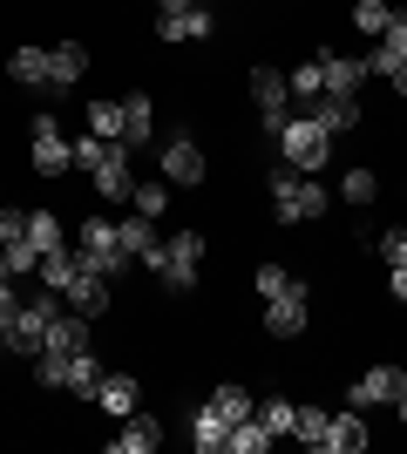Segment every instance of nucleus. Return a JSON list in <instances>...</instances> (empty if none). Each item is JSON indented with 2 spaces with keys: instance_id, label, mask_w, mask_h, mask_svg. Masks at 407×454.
<instances>
[{
  "instance_id": "nucleus-28",
  "label": "nucleus",
  "mask_w": 407,
  "mask_h": 454,
  "mask_svg": "<svg viewBox=\"0 0 407 454\" xmlns=\"http://www.w3.org/2000/svg\"><path fill=\"white\" fill-rule=\"evenodd\" d=\"M102 407H109V414H136V380L129 373H109V380H102Z\"/></svg>"
},
{
  "instance_id": "nucleus-40",
  "label": "nucleus",
  "mask_w": 407,
  "mask_h": 454,
  "mask_svg": "<svg viewBox=\"0 0 407 454\" xmlns=\"http://www.w3.org/2000/svg\"><path fill=\"white\" fill-rule=\"evenodd\" d=\"M191 7H204V0H156V14H191Z\"/></svg>"
},
{
  "instance_id": "nucleus-26",
  "label": "nucleus",
  "mask_w": 407,
  "mask_h": 454,
  "mask_svg": "<svg viewBox=\"0 0 407 454\" xmlns=\"http://www.w3.org/2000/svg\"><path fill=\"white\" fill-rule=\"evenodd\" d=\"M68 366H75V353H61V346H41L35 353V380L41 387H68Z\"/></svg>"
},
{
  "instance_id": "nucleus-38",
  "label": "nucleus",
  "mask_w": 407,
  "mask_h": 454,
  "mask_svg": "<svg viewBox=\"0 0 407 454\" xmlns=\"http://www.w3.org/2000/svg\"><path fill=\"white\" fill-rule=\"evenodd\" d=\"M394 48V55H407V7H394V20H387V35H380Z\"/></svg>"
},
{
  "instance_id": "nucleus-7",
  "label": "nucleus",
  "mask_w": 407,
  "mask_h": 454,
  "mask_svg": "<svg viewBox=\"0 0 407 454\" xmlns=\"http://www.w3.org/2000/svg\"><path fill=\"white\" fill-rule=\"evenodd\" d=\"M197 271H204V231H176L170 245H163V271L156 278L170 285V292H191Z\"/></svg>"
},
{
  "instance_id": "nucleus-15",
  "label": "nucleus",
  "mask_w": 407,
  "mask_h": 454,
  "mask_svg": "<svg viewBox=\"0 0 407 454\" xmlns=\"http://www.w3.org/2000/svg\"><path fill=\"white\" fill-rule=\"evenodd\" d=\"M156 441H163L156 414H122V427H116V441H109V448H116V454H150Z\"/></svg>"
},
{
  "instance_id": "nucleus-23",
  "label": "nucleus",
  "mask_w": 407,
  "mask_h": 454,
  "mask_svg": "<svg viewBox=\"0 0 407 454\" xmlns=\"http://www.w3.org/2000/svg\"><path fill=\"white\" fill-rule=\"evenodd\" d=\"M224 448H231V454H265L271 448V427H265V420H231V441H224Z\"/></svg>"
},
{
  "instance_id": "nucleus-42",
  "label": "nucleus",
  "mask_w": 407,
  "mask_h": 454,
  "mask_svg": "<svg viewBox=\"0 0 407 454\" xmlns=\"http://www.w3.org/2000/svg\"><path fill=\"white\" fill-rule=\"evenodd\" d=\"M387 82H394V95H401V102H407V61H401V68H394Z\"/></svg>"
},
{
  "instance_id": "nucleus-25",
  "label": "nucleus",
  "mask_w": 407,
  "mask_h": 454,
  "mask_svg": "<svg viewBox=\"0 0 407 454\" xmlns=\"http://www.w3.org/2000/svg\"><path fill=\"white\" fill-rule=\"evenodd\" d=\"M211 407H217V414H224V420H252V414H258V400L245 394L238 380H224V387H217V394H211Z\"/></svg>"
},
{
  "instance_id": "nucleus-22",
  "label": "nucleus",
  "mask_w": 407,
  "mask_h": 454,
  "mask_svg": "<svg viewBox=\"0 0 407 454\" xmlns=\"http://www.w3.org/2000/svg\"><path fill=\"white\" fill-rule=\"evenodd\" d=\"M102 380H109V373L96 366V346H82V353H75V366H68V387H75L82 400H96V394H102Z\"/></svg>"
},
{
  "instance_id": "nucleus-34",
  "label": "nucleus",
  "mask_w": 407,
  "mask_h": 454,
  "mask_svg": "<svg viewBox=\"0 0 407 454\" xmlns=\"http://www.w3.org/2000/svg\"><path fill=\"white\" fill-rule=\"evenodd\" d=\"M258 420H265L271 434H292V420H299V407H292V400H265V407H258Z\"/></svg>"
},
{
  "instance_id": "nucleus-5",
  "label": "nucleus",
  "mask_w": 407,
  "mask_h": 454,
  "mask_svg": "<svg viewBox=\"0 0 407 454\" xmlns=\"http://www.w3.org/2000/svg\"><path fill=\"white\" fill-rule=\"evenodd\" d=\"M75 251L89 258L96 271H109L116 278L122 265H129V251H122V231L109 224V217H82V231H75Z\"/></svg>"
},
{
  "instance_id": "nucleus-2",
  "label": "nucleus",
  "mask_w": 407,
  "mask_h": 454,
  "mask_svg": "<svg viewBox=\"0 0 407 454\" xmlns=\"http://www.w3.org/2000/svg\"><path fill=\"white\" fill-rule=\"evenodd\" d=\"M55 319H61V299H55V285H41L35 299H20V312H14V325L0 333V346L20 353V360H35L41 346H48V333H55Z\"/></svg>"
},
{
  "instance_id": "nucleus-24",
  "label": "nucleus",
  "mask_w": 407,
  "mask_h": 454,
  "mask_svg": "<svg viewBox=\"0 0 407 454\" xmlns=\"http://www.w3.org/2000/svg\"><path fill=\"white\" fill-rule=\"evenodd\" d=\"M292 102H319V95H326V68H319V55L312 61H299V68H292Z\"/></svg>"
},
{
  "instance_id": "nucleus-3",
  "label": "nucleus",
  "mask_w": 407,
  "mask_h": 454,
  "mask_svg": "<svg viewBox=\"0 0 407 454\" xmlns=\"http://www.w3.org/2000/svg\"><path fill=\"white\" fill-rule=\"evenodd\" d=\"M278 156H286L292 170H306V176H319L333 163V136L312 122V115H292L286 122V136H278Z\"/></svg>"
},
{
  "instance_id": "nucleus-14",
  "label": "nucleus",
  "mask_w": 407,
  "mask_h": 454,
  "mask_svg": "<svg viewBox=\"0 0 407 454\" xmlns=\"http://www.w3.org/2000/svg\"><path fill=\"white\" fill-rule=\"evenodd\" d=\"M319 68H326V95H360V82H367V61H360V55H333V48H319Z\"/></svg>"
},
{
  "instance_id": "nucleus-16",
  "label": "nucleus",
  "mask_w": 407,
  "mask_h": 454,
  "mask_svg": "<svg viewBox=\"0 0 407 454\" xmlns=\"http://www.w3.org/2000/svg\"><path fill=\"white\" fill-rule=\"evenodd\" d=\"M68 299H75V312H109V271H96V265H82L75 271V285H68Z\"/></svg>"
},
{
  "instance_id": "nucleus-39",
  "label": "nucleus",
  "mask_w": 407,
  "mask_h": 454,
  "mask_svg": "<svg viewBox=\"0 0 407 454\" xmlns=\"http://www.w3.org/2000/svg\"><path fill=\"white\" fill-rule=\"evenodd\" d=\"M14 312H20V299H14V278H0V333L14 325Z\"/></svg>"
},
{
  "instance_id": "nucleus-19",
  "label": "nucleus",
  "mask_w": 407,
  "mask_h": 454,
  "mask_svg": "<svg viewBox=\"0 0 407 454\" xmlns=\"http://www.w3.org/2000/svg\"><path fill=\"white\" fill-rule=\"evenodd\" d=\"M48 346H61V353H82V346H96V319H89V312H61L55 333H48Z\"/></svg>"
},
{
  "instance_id": "nucleus-8",
  "label": "nucleus",
  "mask_w": 407,
  "mask_h": 454,
  "mask_svg": "<svg viewBox=\"0 0 407 454\" xmlns=\"http://www.w3.org/2000/svg\"><path fill=\"white\" fill-rule=\"evenodd\" d=\"M68 163H75V143L55 129V115H35V170L41 176H61Z\"/></svg>"
},
{
  "instance_id": "nucleus-37",
  "label": "nucleus",
  "mask_w": 407,
  "mask_h": 454,
  "mask_svg": "<svg viewBox=\"0 0 407 454\" xmlns=\"http://www.w3.org/2000/svg\"><path fill=\"white\" fill-rule=\"evenodd\" d=\"M252 285H258V299H271V292H286V285H292V271L286 265H258Z\"/></svg>"
},
{
  "instance_id": "nucleus-43",
  "label": "nucleus",
  "mask_w": 407,
  "mask_h": 454,
  "mask_svg": "<svg viewBox=\"0 0 407 454\" xmlns=\"http://www.w3.org/2000/svg\"><path fill=\"white\" fill-rule=\"evenodd\" d=\"M0 278H7V258H0Z\"/></svg>"
},
{
  "instance_id": "nucleus-20",
  "label": "nucleus",
  "mask_w": 407,
  "mask_h": 454,
  "mask_svg": "<svg viewBox=\"0 0 407 454\" xmlns=\"http://www.w3.org/2000/svg\"><path fill=\"white\" fill-rule=\"evenodd\" d=\"M7 75H14L20 89H48V48H14V55H7Z\"/></svg>"
},
{
  "instance_id": "nucleus-17",
  "label": "nucleus",
  "mask_w": 407,
  "mask_h": 454,
  "mask_svg": "<svg viewBox=\"0 0 407 454\" xmlns=\"http://www.w3.org/2000/svg\"><path fill=\"white\" fill-rule=\"evenodd\" d=\"M191 441H197V454H217L224 441H231V420H224V414L211 407V400H204V407L191 414Z\"/></svg>"
},
{
  "instance_id": "nucleus-27",
  "label": "nucleus",
  "mask_w": 407,
  "mask_h": 454,
  "mask_svg": "<svg viewBox=\"0 0 407 454\" xmlns=\"http://www.w3.org/2000/svg\"><path fill=\"white\" fill-rule=\"evenodd\" d=\"M27 245L48 258V251H61V224H55V210H27Z\"/></svg>"
},
{
  "instance_id": "nucleus-31",
  "label": "nucleus",
  "mask_w": 407,
  "mask_h": 454,
  "mask_svg": "<svg viewBox=\"0 0 407 454\" xmlns=\"http://www.w3.org/2000/svg\"><path fill=\"white\" fill-rule=\"evenodd\" d=\"M163 204H170V184H156V176L129 190V210H143V217H163Z\"/></svg>"
},
{
  "instance_id": "nucleus-6",
  "label": "nucleus",
  "mask_w": 407,
  "mask_h": 454,
  "mask_svg": "<svg viewBox=\"0 0 407 454\" xmlns=\"http://www.w3.org/2000/svg\"><path fill=\"white\" fill-rule=\"evenodd\" d=\"M306 319H312V292L299 278H292L286 292H271V299H265V333H271V340H299Z\"/></svg>"
},
{
  "instance_id": "nucleus-30",
  "label": "nucleus",
  "mask_w": 407,
  "mask_h": 454,
  "mask_svg": "<svg viewBox=\"0 0 407 454\" xmlns=\"http://www.w3.org/2000/svg\"><path fill=\"white\" fill-rule=\"evenodd\" d=\"M340 197H347V204H373V197H380V176H373L367 163H353L347 184H340Z\"/></svg>"
},
{
  "instance_id": "nucleus-1",
  "label": "nucleus",
  "mask_w": 407,
  "mask_h": 454,
  "mask_svg": "<svg viewBox=\"0 0 407 454\" xmlns=\"http://www.w3.org/2000/svg\"><path fill=\"white\" fill-rule=\"evenodd\" d=\"M265 197H271V210H278V224H306V217H326V210H333L326 184L306 176V170H292V163H271Z\"/></svg>"
},
{
  "instance_id": "nucleus-13",
  "label": "nucleus",
  "mask_w": 407,
  "mask_h": 454,
  "mask_svg": "<svg viewBox=\"0 0 407 454\" xmlns=\"http://www.w3.org/2000/svg\"><path fill=\"white\" fill-rule=\"evenodd\" d=\"M82 75H89V48L82 41H55L48 48V89H75Z\"/></svg>"
},
{
  "instance_id": "nucleus-21",
  "label": "nucleus",
  "mask_w": 407,
  "mask_h": 454,
  "mask_svg": "<svg viewBox=\"0 0 407 454\" xmlns=\"http://www.w3.org/2000/svg\"><path fill=\"white\" fill-rule=\"evenodd\" d=\"M150 122H156V102L150 95H129V102H122V143H150Z\"/></svg>"
},
{
  "instance_id": "nucleus-33",
  "label": "nucleus",
  "mask_w": 407,
  "mask_h": 454,
  "mask_svg": "<svg viewBox=\"0 0 407 454\" xmlns=\"http://www.w3.org/2000/svg\"><path fill=\"white\" fill-rule=\"evenodd\" d=\"M89 136H122V102H89Z\"/></svg>"
},
{
  "instance_id": "nucleus-32",
  "label": "nucleus",
  "mask_w": 407,
  "mask_h": 454,
  "mask_svg": "<svg viewBox=\"0 0 407 454\" xmlns=\"http://www.w3.org/2000/svg\"><path fill=\"white\" fill-rule=\"evenodd\" d=\"M326 407H299V420H292V434H299V441H306V448H319V441H326Z\"/></svg>"
},
{
  "instance_id": "nucleus-10",
  "label": "nucleus",
  "mask_w": 407,
  "mask_h": 454,
  "mask_svg": "<svg viewBox=\"0 0 407 454\" xmlns=\"http://www.w3.org/2000/svg\"><path fill=\"white\" fill-rule=\"evenodd\" d=\"M326 454H367V407H347V414L326 420Z\"/></svg>"
},
{
  "instance_id": "nucleus-12",
  "label": "nucleus",
  "mask_w": 407,
  "mask_h": 454,
  "mask_svg": "<svg viewBox=\"0 0 407 454\" xmlns=\"http://www.w3.org/2000/svg\"><path fill=\"white\" fill-rule=\"evenodd\" d=\"M163 184H204V150H197L191 136L163 143Z\"/></svg>"
},
{
  "instance_id": "nucleus-35",
  "label": "nucleus",
  "mask_w": 407,
  "mask_h": 454,
  "mask_svg": "<svg viewBox=\"0 0 407 454\" xmlns=\"http://www.w3.org/2000/svg\"><path fill=\"white\" fill-rule=\"evenodd\" d=\"M176 27H184V41H211V7H191V14H176Z\"/></svg>"
},
{
  "instance_id": "nucleus-29",
  "label": "nucleus",
  "mask_w": 407,
  "mask_h": 454,
  "mask_svg": "<svg viewBox=\"0 0 407 454\" xmlns=\"http://www.w3.org/2000/svg\"><path fill=\"white\" fill-rule=\"evenodd\" d=\"M387 20H394V7H387V0H353V27H360V35H373V41H380V35H387Z\"/></svg>"
},
{
  "instance_id": "nucleus-11",
  "label": "nucleus",
  "mask_w": 407,
  "mask_h": 454,
  "mask_svg": "<svg viewBox=\"0 0 407 454\" xmlns=\"http://www.w3.org/2000/svg\"><path fill=\"white\" fill-rule=\"evenodd\" d=\"M306 115L326 136H347V129H360V95H319V102H306Z\"/></svg>"
},
{
  "instance_id": "nucleus-9",
  "label": "nucleus",
  "mask_w": 407,
  "mask_h": 454,
  "mask_svg": "<svg viewBox=\"0 0 407 454\" xmlns=\"http://www.w3.org/2000/svg\"><path fill=\"white\" fill-rule=\"evenodd\" d=\"M407 394V373L401 366H367V373L353 380V407H394Z\"/></svg>"
},
{
  "instance_id": "nucleus-41",
  "label": "nucleus",
  "mask_w": 407,
  "mask_h": 454,
  "mask_svg": "<svg viewBox=\"0 0 407 454\" xmlns=\"http://www.w3.org/2000/svg\"><path fill=\"white\" fill-rule=\"evenodd\" d=\"M387 271H394V278H387V285H394V299L407 305V265H387Z\"/></svg>"
},
{
  "instance_id": "nucleus-4",
  "label": "nucleus",
  "mask_w": 407,
  "mask_h": 454,
  "mask_svg": "<svg viewBox=\"0 0 407 454\" xmlns=\"http://www.w3.org/2000/svg\"><path fill=\"white\" fill-rule=\"evenodd\" d=\"M252 102H258V129L286 136V122H292V82L278 75V68H252Z\"/></svg>"
},
{
  "instance_id": "nucleus-36",
  "label": "nucleus",
  "mask_w": 407,
  "mask_h": 454,
  "mask_svg": "<svg viewBox=\"0 0 407 454\" xmlns=\"http://www.w3.org/2000/svg\"><path fill=\"white\" fill-rule=\"evenodd\" d=\"M373 251H380L387 265H407V231H401V224H394V231H380V238H373Z\"/></svg>"
},
{
  "instance_id": "nucleus-18",
  "label": "nucleus",
  "mask_w": 407,
  "mask_h": 454,
  "mask_svg": "<svg viewBox=\"0 0 407 454\" xmlns=\"http://www.w3.org/2000/svg\"><path fill=\"white\" fill-rule=\"evenodd\" d=\"M82 265H89V258H82L75 245H61V251H48V258H41V265H35V278H41V285H55V292H68Z\"/></svg>"
}]
</instances>
